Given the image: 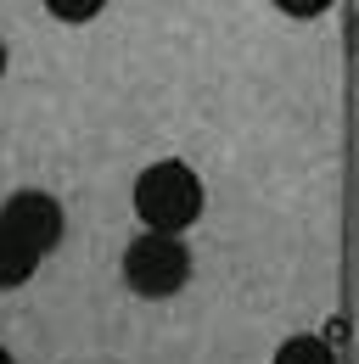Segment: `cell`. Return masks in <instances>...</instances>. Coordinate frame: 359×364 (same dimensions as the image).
<instances>
[{
	"instance_id": "7",
	"label": "cell",
	"mask_w": 359,
	"mask_h": 364,
	"mask_svg": "<svg viewBox=\"0 0 359 364\" xmlns=\"http://www.w3.org/2000/svg\"><path fill=\"white\" fill-rule=\"evenodd\" d=\"M286 17H320V11H331V0H275Z\"/></svg>"
},
{
	"instance_id": "8",
	"label": "cell",
	"mask_w": 359,
	"mask_h": 364,
	"mask_svg": "<svg viewBox=\"0 0 359 364\" xmlns=\"http://www.w3.org/2000/svg\"><path fill=\"white\" fill-rule=\"evenodd\" d=\"M0 73H6V46H0Z\"/></svg>"
},
{
	"instance_id": "1",
	"label": "cell",
	"mask_w": 359,
	"mask_h": 364,
	"mask_svg": "<svg viewBox=\"0 0 359 364\" xmlns=\"http://www.w3.org/2000/svg\"><path fill=\"white\" fill-rule=\"evenodd\" d=\"M202 180L185 168V163H152L140 180H135V213L146 219V230H169L185 235V225L202 219Z\"/></svg>"
},
{
	"instance_id": "2",
	"label": "cell",
	"mask_w": 359,
	"mask_h": 364,
	"mask_svg": "<svg viewBox=\"0 0 359 364\" xmlns=\"http://www.w3.org/2000/svg\"><path fill=\"white\" fill-rule=\"evenodd\" d=\"M124 280H130V291H140V297H175L180 286L191 280V252H185V241L169 235V230L135 235L130 252H124Z\"/></svg>"
},
{
	"instance_id": "4",
	"label": "cell",
	"mask_w": 359,
	"mask_h": 364,
	"mask_svg": "<svg viewBox=\"0 0 359 364\" xmlns=\"http://www.w3.org/2000/svg\"><path fill=\"white\" fill-rule=\"evenodd\" d=\"M40 269V252L23 241V235H11V230L0 225V291H11V286H28Z\"/></svg>"
},
{
	"instance_id": "6",
	"label": "cell",
	"mask_w": 359,
	"mask_h": 364,
	"mask_svg": "<svg viewBox=\"0 0 359 364\" xmlns=\"http://www.w3.org/2000/svg\"><path fill=\"white\" fill-rule=\"evenodd\" d=\"M101 6H107V0H45V11H51L56 23H90Z\"/></svg>"
},
{
	"instance_id": "5",
	"label": "cell",
	"mask_w": 359,
	"mask_h": 364,
	"mask_svg": "<svg viewBox=\"0 0 359 364\" xmlns=\"http://www.w3.org/2000/svg\"><path fill=\"white\" fill-rule=\"evenodd\" d=\"M275 364H337V353H331L320 336H286L281 353H275Z\"/></svg>"
},
{
	"instance_id": "3",
	"label": "cell",
	"mask_w": 359,
	"mask_h": 364,
	"mask_svg": "<svg viewBox=\"0 0 359 364\" xmlns=\"http://www.w3.org/2000/svg\"><path fill=\"white\" fill-rule=\"evenodd\" d=\"M0 225L11 230V235H23L45 258V252H56V241H62V230H68V213H62V202L45 196V191H17V196L0 208Z\"/></svg>"
},
{
	"instance_id": "9",
	"label": "cell",
	"mask_w": 359,
	"mask_h": 364,
	"mask_svg": "<svg viewBox=\"0 0 359 364\" xmlns=\"http://www.w3.org/2000/svg\"><path fill=\"white\" fill-rule=\"evenodd\" d=\"M0 364H11V353H6V348H0Z\"/></svg>"
}]
</instances>
